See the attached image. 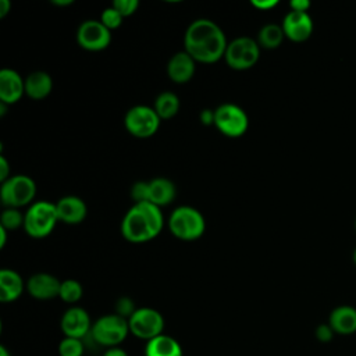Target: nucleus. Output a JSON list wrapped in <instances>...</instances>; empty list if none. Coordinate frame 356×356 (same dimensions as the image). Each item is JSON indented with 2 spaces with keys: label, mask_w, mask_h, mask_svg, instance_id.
<instances>
[{
  "label": "nucleus",
  "mask_w": 356,
  "mask_h": 356,
  "mask_svg": "<svg viewBox=\"0 0 356 356\" xmlns=\"http://www.w3.org/2000/svg\"><path fill=\"white\" fill-rule=\"evenodd\" d=\"M54 6H70V4H72L74 1L72 0H53L51 1Z\"/></svg>",
  "instance_id": "nucleus-40"
},
{
  "label": "nucleus",
  "mask_w": 356,
  "mask_h": 356,
  "mask_svg": "<svg viewBox=\"0 0 356 356\" xmlns=\"http://www.w3.org/2000/svg\"><path fill=\"white\" fill-rule=\"evenodd\" d=\"M352 259H353V263H355V266H356V248H355V250H353V254H352Z\"/></svg>",
  "instance_id": "nucleus-42"
},
{
  "label": "nucleus",
  "mask_w": 356,
  "mask_h": 356,
  "mask_svg": "<svg viewBox=\"0 0 356 356\" xmlns=\"http://www.w3.org/2000/svg\"><path fill=\"white\" fill-rule=\"evenodd\" d=\"M103 356H128V353L124 350V349H121V348H110V349H107L104 353H103Z\"/></svg>",
  "instance_id": "nucleus-37"
},
{
  "label": "nucleus",
  "mask_w": 356,
  "mask_h": 356,
  "mask_svg": "<svg viewBox=\"0 0 356 356\" xmlns=\"http://www.w3.org/2000/svg\"><path fill=\"white\" fill-rule=\"evenodd\" d=\"M355 229H356V221H355Z\"/></svg>",
  "instance_id": "nucleus-43"
},
{
  "label": "nucleus",
  "mask_w": 356,
  "mask_h": 356,
  "mask_svg": "<svg viewBox=\"0 0 356 356\" xmlns=\"http://www.w3.org/2000/svg\"><path fill=\"white\" fill-rule=\"evenodd\" d=\"M328 324L335 334L350 335L356 332V309L349 305L335 307L328 317Z\"/></svg>",
  "instance_id": "nucleus-18"
},
{
  "label": "nucleus",
  "mask_w": 356,
  "mask_h": 356,
  "mask_svg": "<svg viewBox=\"0 0 356 356\" xmlns=\"http://www.w3.org/2000/svg\"><path fill=\"white\" fill-rule=\"evenodd\" d=\"M76 42L88 51H100L108 47L111 31L107 29L100 19H86L78 26Z\"/></svg>",
  "instance_id": "nucleus-11"
},
{
  "label": "nucleus",
  "mask_w": 356,
  "mask_h": 356,
  "mask_svg": "<svg viewBox=\"0 0 356 356\" xmlns=\"http://www.w3.org/2000/svg\"><path fill=\"white\" fill-rule=\"evenodd\" d=\"M252 6L260 11H267L278 4L277 0H252Z\"/></svg>",
  "instance_id": "nucleus-33"
},
{
  "label": "nucleus",
  "mask_w": 356,
  "mask_h": 356,
  "mask_svg": "<svg viewBox=\"0 0 356 356\" xmlns=\"http://www.w3.org/2000/svg\"><path fill=\"white\" fill-rule=\"evenodd\" d=\"M334 330L331 328V325L328 323L325 324H320L317 325L316 328V338L320 341V342H330L334 337Z\"/></svg>",
  "instance_id": "nucleus-32"
},
{
  "label": "nucleus",
  "mask_w": 356,
  "mask_h": 356,
  "mask_svg": "<svg viewBox=\"0 0 356 356\" xmlns=\"http://www.w3.org/2000/svg\"><path fill=\"white\" fill-rule=\"evenodd\" d=\"M131 197L134 203H142L149 202V182H135L131 188Z\"/></svg>",
  "instance_id": "nucleus-29"
},
{
  "label": "nucleus",
  "mask_w": 356,
  "mask_h": 356,
  "mask_svg": "<svg viewBox=\"0 0 356 356\" xmlns=\"http://www.w3.org/2000/svg\"><path fill=\"white\" fill-rule=\"evenodd\" d=\"M149 182V202L159 206L160 209L163 206L170 204L177 195L175 185L168 178L157 177L153 178Z\"/></svg>",
  "instance_id": "nucleus-20"
},
{
  "label": "nucleus",
  "mask_w": 356,
  "mask_h": 356,
  "mask_svg": "<svg viewBox=\"0 0 356 356\" xmlns=\"http://www.w3.org/2000/svg\"><path fill=\"white\" fill-rule=\"evenodd\" d=\"M160 122L161 120L154 111V108L143 104L131 107L124 117L125 129L132 136L140 139L153 136L159 131Z\"/></svg>",
  "instance_id": "nucleus-9"
},
{
  "label": "nucleus",
  "mask_w": 356,
  "mask_h": 356,
  "mask_svg": "<svg viewBox=\"0 0 356 356\" xmlns=\"http://www.w3.org/2000/svg\"><path fill=\"white\" fill-rule=\"evenodd\" d=\"M0 227L7 231H14L24 227V214L19 211V209H4L0 216Z\"/></svg>",
  "instance_id": "nucleus-26"
},
{
  "label": "nucleus",
  "mask_w": 356,
  "mask_h": 356,
  "mask_svg": "<svg viewBox=\"0 0 356 356\" xmlns=\"http://www.w3.org/2000/svg\"><path fill=\"white\" fill-rule=\"evenodd\" d=\"M289 7L292 11H300V13H307L310 8V1L309 0H292L289 3Z\"/></svg>",
  "instance_id": "nucleus-34"
},
{
  "label": "nucleus",
  "mask_w": 356,
  "mask_h": 356,
  "mask_svg": "<svg viewBox=\"0 0 356 356\" xmlns=\"http://www.w3.org/2000/svg\"><path fill=\"white\" fill-rule=\"evenodd\" d=\"M36 195L35 181L24 174H15L1 182L0 199L3 206L10 209H19L32 203Z\"/></svg>",
  "instance_id": "nucleus-6"
},
{
  "label": "nucleus",
  "mask_w": 356,
  "mask_h": 356,
  "mask_svg": "<svg viewBox=\"0 0 356 356\" xmlns=\"http://www.w3.org/2000/svg\"><path fill=\"white\" fill-rule=\"evenodd\" d=\"M122 19H124V17H122L113 6H111V7H107V8L102 13V15H100L102 24H103L107 29H110V31L117 29V28L122 24Z\"/></svg>",
  "instance_id": "nucleus-28"
},
{
  "label": "nucleus",
  "mask_w": 356,
  "mask_h": 356,
  "mask_svg": "<svg viewBox=\"0 0 356 356\" xmlns=\"http://www.w3.org/2000/svg\"><path fill=\"white\" fill-rule=\"evenodd\" d=\"M53 89L51 76L44 71H35L25 78V95L33 100H42Z\"/></svg>",
  "instance_id": "nucleus-21"
},
{
  "label": "nucleus",
  "mask_w": 356,
  "mask_h": 356,
  "mask_svg": "<svg viewBox=\"0 0 356 356\" xmlns=\"http://www.w3.org/2000/svg\"><path fill=\"white\" fill-rule=\"evenodd\" d=\"M61 281L47 273H38L29 277L26 282L28 293L39 300H49L57 298L60 293Z\"/></svg>",
  "instance_id": "nucleus-14"
},
{
  "label": "nucleus",
  "mask_w": 356,
  "mask_h": 356,
  "mask_svg": "<svg viewBox=\"0 0 356 356\" xmlns=\"http://www.w3.org/2000/svg\"><path fill=\"white\" fill-rule=\"evenodd\" d=\"M83 295V289L82 285L76 281V280H64L61 281V286H60V293L58 298L65 302V303H76Z\"/></svg>",
  "instance_id": "nucleus-25"
},
{
  "label": "nucleus",
  "mask_w": 356,
  "mask_h": 356,
  "mask_svg": "<svg viewBox=\"0 0 356 356\" xmlns=\"http://www.w3.org/2000/svg\"><path fill=\"white\" fill-rule=\"evenodd\" d=\"M129 332L139 339L150 341L163 334L164 318L160 312L152 307H139L128 318Z\"/></svg>",
  "instance_id": "nucleus-10"
},
{
  "label": "nucleus",
  "mask_w": 356,
  "mask_h": 356,
  "mask_svg": "<svg viewBox=\"0 0 356 356\" xmlns=\"http://www.w3.org/2000/svg\"><path fill=\"white\" fill-rule=\"evenodd\" d=\"M164 227L161 209L150 202L134 203L121 221L122 236L132 243L154 239Z\"/></svg>",
  "instance_id": "nucleus-2"
},
{
  "label": "nucleus",
  "mask_w": 356,
  "mask_h": 356,
  "mask_svg": "<svg viewBox=\"0 0 356 356\" xmlns=\"http://www.w3.org/2000/svg\"><path fill=\"white\" fill-rule=\"evenodd\" d=\"M200 121L204 124V125H214V110H209V108H206V110H203V111H200Z\"/></svg>",
  "instance_id": "nucleus-36"
},
{
  "label": "nucleus",
  "mask_w": 356,
  "mask_h": 356,
  "mask_svg": "<svg viewBox=\"0 0 356 356\" xmlns=\"http://www.w3.org/2000/svg\"><path fill=\"white\" fill-rule=\"evenodd\" d=\"M10 168H8V163L6 160V157L1 154L0 156V181L4 182L7 178H10Z\"/></svg>",
  "instance_id": "nucleus-35"
},
{
  "label": "nucleus",
  "mask_w": 356,
  "mask_h": 356,
  "mask_svg": "<svg viewBox=\"0 0 356 356\" xmlns=\"http://www.w3.org/2000/svg\"><path fill=\"white\" fill-rule=\"evenodd\" d=\"M284 38H285V35H284L281 25L266 24L257 33V43L263 49L273 50V49H277L282 43Z\"/></svg>",
  "instance_id": "nucleus-24"
},
{
  "label": "nucleus",
  "mask_w": 356,
  "mask_h": 356,
  "mask_svg": "<svg viewBox=\"0 0 356 356\" xmlns=\"http://www.w3.org/2000/svg\"><path fill=\"white\" fill-rule=\"evenodd\" d=\"M281 26L285 38L296 43L307 40L313 33V19L309 13L291 10L285 14Z\"/></svg>",
  "instance_id": "nucleus-12"
},
{
  "label": "nucleus",
  "mask_w": 356,
  "mask_h": 356,
  "mask_svg": "<svg viewBox=\"0 0 356 356\" xmlns=\"http://www.w3.org/2000/svg\"><path fill=\"white\" fill-rule=\"evenodd\" d=\"M145 356H182V348L175 338L161 334L146 342Z\"/></svg>",
  "instance_id": "nucleus-22"
},
{
  "label": "nucleus",
  "mask_w": 356,
  "mask_h": 356,
  "mask_svg": "<svg viewBox=\"0 0 356 356\" xmlns=\"http://www.w3.org/2000/svg\"><path fill=\"white\" fill-rule=\"evenodd\" d=\"M24 286L22 277L17 271L11 268L0 271V300L3 303L17 300L22 295Z\"/></svg>",
  "instance_id": "nucleus-19"
},
{
  "label": "nucleus",
  "mask_w": 356,
  "mask_h": 356,
  "mask_svg": "<svg viewBox=\"0 0 356 356\" xmlns=\"http://www.w3.org/2000/svg\"><path fill=\"white\" fill-rule=\"evenodd\" d=\"M129 334L128 320L113 313L104 314L92 324V330L88 338L104 348H117Z\"/></svg>",
  "instance_id": "nucleus-5"
},
{
  "label": "nucleus",
  "mask_w": 356,
  "mask_h": 356,
  "mask_svg": "<svg viewBox=\"0 0 356 356\" xmlns=\"http://www.w3.org/2000/svg\"><path fill=\"white\" fill-rule=\"evenodd\" d=\"M160 120H170L179 111V97L172 92H161L153 104Z\"/></svg>",
  "instance_id": "nucleus-23"
},
{
  "label": "nucleus",
  "mask_w": 356,
  "mask_h": 356,
  "mask_svg": "<svg viewBox=\"0 0 356 356\" xmlns=\"http://www.w3.org/2000/svg\"><path fill=\"white\" fill-rule=\"evenodd\" d=\"M214 127L224 136L239 138L246 134L249 118L242 107L234 103H224L214 110Z\"/></svg>",
  "instance_id": "nucleus-8"
},
{
  "label": "nucleus",
  "mask_w": 356,
  "mask_h": 356,
  "mask_svg": "<svg viewBox=\"0 0 356 356\" xmlns=\"http://www.w3.org/2000/svg\"><path fill=\"white\" fill-rule=\"evenodd\" d=\"M0 356H11L10 352H8V349H7L4 345L0 346Z\"/></svg>",
  "instance_id": "nucleus-41"
},
{
  "label": "nucleus",
  "mask_w": 356,
  "mask_h": 356,
  "mask_svg": "<svg viewBox=\"0 0 356 356\" xmlns=\"http://www.w3.org/2000/svg\"><path fill=\"white\" fill-rule=\"evenodd\" d=\"M227 46L224 31L209 18L192 21L184 35V50L196 63H217L224 58Z\"/></svg>",
  "instance_id": "nucleus-1"
},
{
  "label": "nucleus",
  "mask_w": 356,
  "mask_h": 356,
  "mask_svg": "<svg viewBox=\"0 0 356 356\" xmlns=\"http://www.w3.org/2000/svg\"><path fill=\"white\" fill-rule=\"evenodd\" d=\"M58 222L56 203L47 200L33 202L24 213V229L35 239L46 238Z\"/></svg>",
  "instance_id": "nucleus-4"
},
{
  "label": "nucleus",
  "mask_w": 356,
  "mask_h": 356,
  "mask_svg": "<svg viewBox=\"0 0 356 356\" xmlns=\"http://www.w3.org/2000/svg\"><path fill=\"white\" fill-rule=\"evenodd\" d=\"M25 95V79L11 70L3 68L0 71V102L6 104H14Z\"/></svg>",
  "instance_id": "nucleus-15"
},
{
  "label": "nucleus",
  "mask_w": 356,
  "mask_h": 356,
  "mask_svg": "<svg viewBox=\"0 0 356 356\" xmlns=\"http://www.w3.org/2000/svg\"><path fill=\"white\" fill-rule=\"evenodd\" d=\"M260 57V46L257 40L249 36H239L228 42L224 60L227 65L236 71L252 68Z\"/></svg>",
  "instance_id": "nucleus-7"
},
{
  "label": "nucleus",
  "mask_w": 356,
  "mask_h": 356,
  "mask_svg": "<svg viewBox=\"0 0 356 356\" xmlns=\"http://www.w3.org/2000/svg\"><path fill=\"white\" fill-rule=\"evenodd\" d=\"M135 310H136V307H135V303L131 298L122 296L115 303V314H118V316H121L127 320L135 313Z\"/></svg>",
  "instance_id": "nucleus-30"
},
{
  "label": "nucleus",
  "mask_w": 356,
  "mask_h": 356,
  "mask_svg": "<svg viewBox=\"0 0 356 356\" xmlns=\"http://www.w3.org/2000/svg\"><path fill=\"white\" fill-rule=\"evenodd\" d=\"M7 229H4L3 227H0V248L3 249L6 246V241H7Z\"/></svg>",
  "instance_id": "nucleus-39"
},
{
  "label": "nucleus",
  "mask_w": 356,
  "mask_h": 356,
  "mask_svg": "<svg viewBox=\"0 0 356 356\" xmlns=\"http://www.w3.org/2000/svg\"><path fill=\"white\" fill-rule=\"evenodd\" d=\"M92 324L88 312L78 306L67 309L61 317V331L70 338H86L92 330Z\"/></svg>",
  "instance_id": "nucleus-13"
},
{
  "label": "nucleus",
  "mask_w": 356,
  "mask_h": 356,
  "mask_svg": "<svg viewBox=\"0 0 356 356\" xmlns=\"http://www.w3.org/2000/svg\"><path fill=\"white\" fill-rule=\"evenodd\" d=\"M56 210H57L58 221L70 225L82 222L88 213V207L85 202L81 197L74 195L58 199L56 203Z\"/></svg>",
  "instance_id": "nucleus-16"
},
{
  "label": "nucleus",
  "mask_w": 356,
  "mask_h": 356,
  "mask_svg": "<svg viewBox=\"0 0 356 356\" xmlns=\"http://www.w3.org/2000/svg\"><path fill=\"white\" fill-rule=\"evenodd\" d=\"M170 232L181 241H196L206 229L203 214L192 206H179L168 217Z\"/></svg>",
  "instance_id": "nucleus-3"
},
{
  "label": "nucleus",
  "mask_w": 356,
  "mask_h": 356,
  "mask_svg": "<svg viewBox=\"0 0 356 356\" xmlns=\"http://www.w3.org/2000/svg\"><path fill=\"white\" fill-rule=\"evenodd\" d=\"M196 70V61L184 50L175 53L167 63V75L175 83L189 82Z\"/></svg>",
  "instance_id": "nucleus-17"
},
{
  "label": "nucleus",
  "mask_w": 356,
  "mask_h": 356,
  "mask_svg": "<svg viewBox=\"0 0 356 356\" xmlns=\"http://www.w3.org/2000/svg\"><path fill=\"white\" fill-rule=\"evenodd\" d=\"M85 352L83 339L64 337V339L58 345L60 356H82Z\"/></svg>",
  "instance_id": "nucleus-27"
},
{
  "label": "nucleus",
  "mask_w": 356,
  "mask_h": 356,
  "mask_svg": "<svg viewBox=\"0 0 356 356\" xmlns=\"http://www.w3.org/2000/svg\"><path fill=\"white\" fill-rule=\"evenodd\" d=\"M124 18L132 15L138 7H139V1L138 0H115L111 4Z\"/></svg>",
  "instance_id": "nucleus-31"
},
{
  "label": "nucleus",
  "mask_w": 356,
  "mask_h": 356,
  "mask_svg": "<svg viewBox=\"0 0 356 356\" xmlns=\"http://www.w3.org/2000/svg\"><path fill=\"white\" fill-rule=\"evenodd\" d=\"M11 10V3L8 0H1L0 1V18H4Z\"/></svg>",
  "instance_id": "nucleus-38"
}]
</instances>
